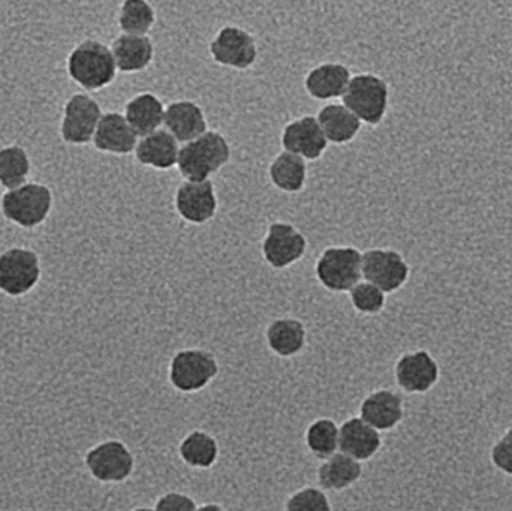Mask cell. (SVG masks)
I'll list each match as a JSON object with an SVG mask.
<instances>
[{"instance_id": "28", "label": "cell", "mask_w": 512, "mask_h": 511, "mask_svg": "<svg viewBox=\"0 0 512 511\" xmlns=\"http://www.w3.org/2000/svg\"><path fill=\"white\" fill-rule=\"evenodd\" d=\"M219 455L218 440L206 431L189 432L179 444L180 459L194 470H210L215 467Z\"/></svg>"}, {"instance_id": "25", "label": "cell", "mask_w": 512, "mask_h": 511, "mask_svg": "<svg viewBox=\"0 0 512 511\" xmlns=\"http://www.w3.org/2000/svg\"><path fill=\"white\" fill-rule=\"evenodd\" d=\"M316 477H318V485L321 486L319 489L324 492L346 491L360 482L363 477V465L339 452L327 461H322Z\"/></svg>"}, {"instance_id": "33", "label": "cell", "mask_w": 512, "mask_h": 511, "mask_svg": "<svg viewBox=\"0 0 512 511\" xmlns=\"http://www.w3.org/2000/svg\"><path fill=\"white\" fill-rule=\"evenodd\" d=\"M285 511H333L327 494L319 488H303L286 500Z\"/></svg>"}, {"instance_id": "7", "label": "cell", "mask_w": 512, "mask_h": 511, "mask_svg": "<svg viewBox=\"0 0 512 511\" xmlns=\"http://www.w3.org/2000/svg\"><path fill=\"white\" fill-rule=\"evenodd\" d=\"M361 273L364 281L385 294H393L405 287L411 276V267L396 249L372 248L363 252Z\"/></svg>"}, {"instance_id": "29", "label": "cell", "mask_w": 512, "mask_h": 511, "mask_svg": "<svg viewBox=\"0 0 512 511\" xmlns=\"http://www.w3.org/2000/svg\"><path fill=\"white\" fill-rule=\"evenodd\" d=\"M339 437L340 426L333 419L321 417L307 426L304 443L310 455L319 461H327L339 453Z\"/></svg>"}, {"instance_id": "35", "label": "cell", "mask_w": 512, "mask_h": 511, "mask_svg": "<svg viewBox=\"0 0 512 511\" xmlns=\"http://www.w3.org/2000/svg\"><path fill=\"white\" fill-rule=\"evenodd\" d=\"M492 461L496 468L512 476V428L493 447Z\"/></svg>"}, {"instance_id": "19", "label": "cell", "mask_w": 512, "mask_h": 511, "mask_svg": "<svg viewBox=\"0 0 512 511\" xmlns=\"http://www.w3.org/2000/svg\"><path fill=\"white\" fill-rule=\"evenodd\" d=\"M96 150L113 155H129L137 147V134L132 131L125 116L116 111L102 114L93 137Z\"/></svg>"}, {"instance_id": "1", "label": "cell", "mask_w": 512, "mask_h": 511, "mask_svg": "<svg viewBox=\"0 0 512 511\" xmlns=\"http://www.w3.org/2000/svg\"><path fill=\"white\" fill-rule=\"evenodd\" d=\"M231 161V146L222 132L209 129L191 143L183 144L177 159L180 176L188 182H204Z\"/></svg>"}, {"instance_id": "6", "label": "cell", "mask_w": 512, "mask_h": 511, "mask_svg": "<svg viewBox=\"0 0 512 511\" xmlns=\"http://www.w3.org/2000/svg\"><path fill=\"white\" fill-rule=\"evenodd\" d=\"M3 216L21 228L38 227L50 215L53 194L39 183H24L20 188L5 192L2 197Z\"/></svg>"}, {"instance_id": "11", "label": "cell", "mask_w": 512, "mask_h": 511, "mask_svg": "<svg viewBox=\"0 0 512 511\" xmlns=\"http://www.w3.org/2000/svg\"><path fill=\"white\" fill-rule=\"evenodd\" d=\"M101 105L86 93H75L66 101L63 108L60 135L66 144L84 146L95 137L101 120Z\"/></svg>"}, {"instance_id": "24", "label": "cell", "mask_w": 512, "mask_h": 511, "mask_svg": "<svg viewBox=\"0 0 512 511\" xmlns=\"http://www.w3.org/2000/svg\"><path fill=\"white\" fill-rule=\"evenodd\" d=\"M123 116L137 137H146L164 125L165 107L155 93H138L126 102Z\"/></svg>"}, {"instance_id": "21", "label": "cell", "mask_w": 512, "mask_h": 511, "mask_svg": "<svg viewBox=\"0 0 512 511\" xmlns=\"http://www.w3.org/2000/svg\"><path fill=\"white\" fill-rule=\"evenodd\" d=\"M306 326L297 318H277L265 329V344L282 359L298 356L306 348Z\"/></svg>"}, {"instance_id": "14", "label": "cell", "mask_w": 512, "mask_h": 511, "mask_svg": "<svg viewBox=\"0 0 512 511\" xmlns=\"http://www.w3.org/2000/svg\"><path fill=\"white\" fill-rule=\"evenodd\" d=\"M285 152L301 156L304 161H316L327 150L328 141L315 116L292 120L282 131Z\"/></svg>"}, {"instance_id": "3", "label": "cell", "mask_w": 512, "mask_h": 511, "mask_svg": "<svg viewBox=\"0 0 512 511\" xmlns=\"http://www.w3.org/2000/svg\"><path fill=\"white\" fill-rule=\"evenodd\" d=\"M342 101L361 123L378 126L387 116L390 89L379 75L357 74L349 81Z\"/></svg>"}, {"instance_id": "30", "label": "cell", "mask_w": 512, "mask_h": 511, "mask_svg": "<svg viewBox=\"0 0 512 511\" xmlns=\"http://www.w3.org/2000/svg\"><path fill=\"white\" fill-rule=\"evenodd\" d=\"M156 23V11L144 0H126L120 5L117 24L122 35L147 36Z\"/></svg>"}, {"instance_id": "32", "label": "cell", "mask_w": 512, "mask_h": 511, "mask_svg": "<svg viewBox=\"0 0 512 511\" xmlns=\"http://www.w3.org/2000/svg\"><path fill=\"white\" fill-rule=\"evenodd\" d=\"M349 300L352 308L363 315H376L384 311L387 303V294L379 290L369 282H358L351 291H349Z\"/></svg>"}, {"instance_id": "9", "label": "cell", "mask_w": 512, "mask_h": 511, "mask_svg": "<svg viewBox=\"0 0 512 511\" xmlns=\"http://www.w3.org/2000/svg\"><path fill=\"white\" fill-rule=\"evenodd\" d=\"M41 279V266L35 251L11 248L0 254V291L20 297L32 291Z\"/></svg>"}, {"instance_id": "15", "label": "cell", "mask_w": 512, "mask_h": 511, "mask_svg": "<svg viewBox=\"0 0 512 511\" xmlns=\"http://www.w3.org/2000/svg\"><path fill=\"white\" fill-rule=\"evenodd\" d=\"M396 381L406 393H426L438 383L439 366L427 351L406 353L397 360Z\"/></svg>"}, {"instance_id": "8", "label": "cell", "mask_w": 512, "mask_h": 511, "mask_svg": "<svg viewBox=\"0 0 512 511\" xmlns=\"http://www.w3.org/2000/svg\"><path fill=\"white\" fill-rule=\"evenodd\" d=\"M84 464L90 476L101 483L126 482L135 471L134 455L119 440L96 444L84 456Z\"/></svg>"}, {"instance_id": "37", "label": "cell", "mask_w": 512, "mask_h": 511, "mask_svg": "<svg viewBox=\"0 0 512 511\" xmlns=\"http://www.w3.org/2000/svg\"><path fill=\"white\" fill-rule=\"evenodd\" d=\"M132 511H155V509H150V507H137V509Z\"/></svg>"}, {"instance_id": "16", "label": "cell", "mask_w": 512, "mask_h": 511, "mask_svg": "<svg viewBox=\"0 0 512 511\" xmlns=\"http://www.w3.org/2000/svg\"><path fill=\"white\" fill-rule=\"evenodd\" d=\"M164 126L177 143L183 144L191 143L209 131L203 108L188 99L171 102L165 107Z\"/></svg>"}, {"instance_id": "13", "label": "cell", "mask_w": 512, "mask_h": 511, "mask_svg": "<svg viewBox=\"0 0 512 511\" xmlns=\"http://www.w3.org/2000/svg\"><path fill=\"white\" fill-rule=\"evenodd\" d=\"M174 206L183 221L203 225L212 221L218 212V197L212 180L180 183L174 197Z\"/></svg>"}, {"instance_id": "34", "label": "cell", "mask_w": 512, "mask_h": 511, "mask_svg": "<svg viewBox=\"0 0 512 511\" xmlns=\"http://www.w3.org/2000/svg\"><path fill=\"white\" fill-rule=\"evenodd\" d=\"M155 511H197L194 498L183 492L171 491L156 500Z\"/></svg>"}, {"instance_id": "23", "label": "cell", "mask_w": 512, "mask_h": 511, "mask_svg": "<svg viewBox=\"0 0 512 511\" xmlns=\"http://www.w3.org/2000/svg\"><path fill=\"white\" fill-rule=\"evenodd\" d=\"M110 48L117 71L125 74L144 71L155 57V44L149 36L120 35Z\"/></svg>"}, {"instance_id": "17", "label": "cell", "mask_w": 512, "mask_h": 511, "mask_svg": "<svg viewBox=\"0 0 512 511\" xmlns=\"http://www.w3.org/2000/svg\"><path fill=\"white\" fill-rule=\"evenodd\" d=\"M403 414L402 396L393 390H375L360 404V419L378 432L396 428L402 422Z\"/></svg>"}, {"instance_id": "4", "label": "cell", "mask_w": 512, "mask_h": 511, "mask_svg": "<svg viewBox=\"0 0 512 511\" xmlns=\"http://www.w3.org/2000/svg\"><path fill=\"white\" fill-rule=\"evenodd\" d=\"M219 371L221 368L215 354L201 348H185L171 359L168 381L177 392L192 395L209 387Z\"/></svg>"}, {"instance_id": "2", "label": "cell", "mask_w": 512, "mask_h": 511, "mask_svg": "<svg viewBox=\"0 0 512 511\" xmlns=\"http://www.w3.org/2000/svg\"><path fill=\"white\" fill-rule=\"evenodd\" d=\"M69 77L89 92L104 89L116 80L117 66L111 48L98 39L75 45L66 62Z\"/></svg>"}, {"instance_id": "20", "label": "cell", "mask_w": 512, "mask_h": 511, "mask_svg": "<svg viewBox=\"0 0 512 511\" xmlns=\"http://www.w3.org/2000/svg\"><path fill=\"white\" fill-rule=\"evenodd\" d=\"M351 78V71L343 63H321L307 72L304 89L316 101H330L342 98Z\"/></svg>"}, {"instance_id": "26", "label": "cell", "mask_w": 512, "mask_h": 511, "mask_svg": "<svg viewBox=\"0 0 512 511\" xmlns=\"http://www.w3.org/2000/svg\"><path fill=\"white\" fill-rule=\"evenodd\" d=\"M319 126L328 143L346 144L355 140L363 123L343 104H328L319 110Z\"/></svg>"}, {"instance_id": "10", "label": "cell", "mask_w": 512, "mask_h": 511, "mask_svg": "<svg viewBox=\"0 0 512 511\" xmlns=\"http://www.w3.org/2000/svg\"><path fill=\"white\" fill-rule=\"evenodd\" d=\"M209 51L218 65L239 71L251 68L258 59L255 36L234 24H227L216 33L210 42Z\"/></svg>"}, {"instance_id": "18", "label": "cell", "mask_w": 512, "mask_h": 511, "mask_svg": "<svg viewBox=\"0 0 512 511\" xmlns=\"http://www.w3.org/2000/svg\"><path fill=\"white\" fill-rule=\"evenodd\" d=\"M381 447V434L360 417H351L340 425L339 450L343 455L358 462H366L372 459Z\"/></svg>"}, {"instance_id": "27", "label": "cell", "mask_w": 512, "mask_h": 511, "mask_svg": "<svg viewBox=\"0 0 512 511\" xmlns=\"http://www.w3.org/2000/svg\"><path fill=\"white\" fill-rule=\"evenodd\" d=\"M268 177L279 191L286 194H298L303 191L307 180V164L301 156L294 153H277L268 167Z\"/></svg>"}, {"instance_id": "22", "label": "cell", "mask_w": 512, "mask_h": 511, "mask_svg": "<svg viewBox=\"0 0 512 511\" xmlns=\"http://www.w3.org/2000/svg\"><path fill=\"white\" fill-rule=\"evenodd\" d=\"M179 152L180 147L176 138L165 129H158L138 141L135 147V159L146 167L168 171L176 167Z\"/></svg>"}, {"instance_id": "5", "label": "cell", "mask_w": 512, "mask_h": 511, "mask_svg": "<svg viewBox=\"0 0 512 511\" xmlns=\"http://www.w3.org/2000/svg\"><path fill=\"white\" fill-rule=\"evenodd\" d=\"M363 252L354 246H330L315 263L319 284L331 293H349L363 278Z\"/></svg>"}, {"instance_id": "12", "label": "cell", "mask_w": 512, "mask_h": 511, "mask_svg": "<svg viewBox=\"0 0 512 511\" xmlns=\"http://www.w3.org/2000/svg\"><path fill=\"white\" fill-rule=\"evenodd\" d=\"M262 257L276 270L288 269L300 261L307 251V239L288 222H273L261 245Z\"/></svg>"}, {"instance_id": "36", "label": "cell", "mask_w": 512, "mask_h": 511, "mask_svg": "<svg viewBox=\"0 0 512 511\" xmlns=\"http://www.w3.org/2000/svg\"><path fill=\"white\" fill-rule=\"evenodd\" d=\"M197 511H227V510H225L224 507L219 506V504L206 503V504H203V506L198 507Z\"/></svg>"}, {"instance_id": "31", "label": "cell", "mask_w": 512, "mask_h": 511, "mask_svg": "<svg viewBox=\"0 0 512 511\" xmlns=\"http://www.w3.org/2000/svg\"><path fill=\"white\" fill-rule=\"evenodd\" d=\"M29 173L30 159L23 147L8 146L0 149V186L8 191L20 188Z\"/></svg>"}]
</instances>
